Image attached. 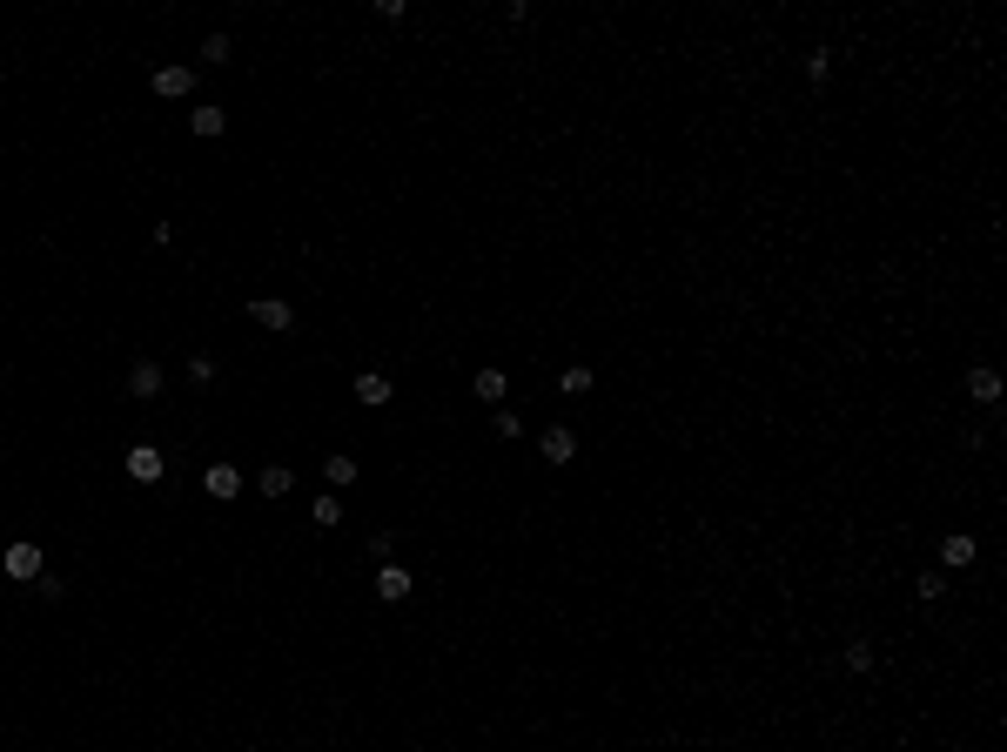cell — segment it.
<instances>
[{
  "mask_svg": "<svg viewBox=\"0 0 1007 752\" xmlns=\"http://www.w3.org/2000/svg\"><path fill=\"white\" fill-rule=\"evenodd\" d=\"M189 128L202 134V142H209V134H222V128H229V114H222V108H195V114H189Z\"/></svg>",
  "mask_w": 1007,
  "mask_h": 752,
  "instance_id": "cell-14",
  "label": "cell"
},
{
  "mask_svg": "<svg viewBox=\"0 0 1007 752\" xmlns=\"http://www.w3.org/2000/svg\"><path fill=\"white\" fill-rule=\"evenodd\" d=\"M249 316L262 322V330H296V310H289L282 296H255V302H249Z\"/></svg>",
  "mask_w": 1007,
  "mask_h": 752,
  "instance_id": "cell-3",
  "label": "cell"
},
{
  "mask_svg": "<svg viewBox=\"0 0 1007 752\" xmlns=\"http://www.w3.org/2000/svg\"><path fill=\"white\" fill-rule=\"evenodd\" d=\"M558 390H565V397H585V390H591V370H585V363H571L565 376H558Z\"/></svg>",
  "mask_w": 1007,
  "mask_h": 752,
  "instance_id": "cell-17",
  "label": "cell"
},
{
  "mask_svg": "<svg viewBox=\"0 0 1007 752\" xmlns=\"http://www.w3.org/2000/svg\"><path fill=\"white\" fill-rule=\"evenodd\" d=\"M202 490H209L215 504L242 498V470H235V464H209V470H202Z\"/></svg>",
  "mask_w": 1007,
  "mask_h": 752,
  "instance_id": "cell-1",
  "label": "cell"
},
{
  "mask_svg": "<svg viewBox=\"0 0 1007 752\" xmlns=\"http://www.w3.org/2000/svg\"><path fill=\"white\" fill-rule=\"evenodd\" d=\"M538 450L551 457V464H571V457H578V430H571V423H551V430L538 437Z\"/></svg>",
  "mask_w": 1007,
  "mask_h": 752,
  "instance_id": "cell-5",
  "label": "cell"
},
{
  "mask_svg": "<svg viewBox=\"0 0 1007 752\" xmlns=\"http://www.w3.org/2000/svg\"><path fill=\"white\" fill-rule=\"evenodd\" d=\"M128 397H142V403L162 397V363H148V356H142V363L128 370Z\"/></svg>",
  "mask_w": 1007,
  "mask_h": 752,
  "instance_id": "cell-8",
  "label": "cell"
},
{
  "mask_svg": "<svg viewBox=\"0 0 1007 752\" xmlns=\"http://www.w3.org/2000/svg\"><path fill=\"white\" fill-rule=\"evenodd\" d=\"M967 397H974V403H1001V370H987V363L967 370Z\"/></svg>",
  "mask_w": 1007,
  "mask_h": 752,
  "instance_id": "cell-11",
  "label": "cell"
},
{
  "mask_svg": "<svg viewBox=\"0 0 1007 752\" xmlns=\"http://www.w3.org/2000/svg\"><path fill=\"white\" fill-rule=\"evenodd\" d=\"M846 672H874V645H866V638L846 645Z\"/></svg>",
  "mask_w": 1007,
  "mask_h": 752,
  "instance_id": "cell-18",
  "label": "cell"
},
{
  "mask_svg": "<svg viewBox=\"0 0 1007 752\" xmlns=\"http://www.w3.org/2000/svg\"><path fill=\"white\" fill-rule=\"evenodd\" d=\"M377 598H383V605H403V598H410V571H403V564H383V571H377Z\"/></svg>",
  "mask_w": 1007,
  "mask_h": 752,
  "instance_id": "cell-9",
  "label": "cell"
},
{
  "mask_svg": "<svg viewBox=\"0 0 1007 752\" xmlns=\"http://www.w3.org/2000/svg\"><path fill=\"white\" fill-rule=\"evenodd\" d=\"M148 88H155L162 101H182L195 88V67H155V74H148Z\"/></svg>",
  "mask_w": 1007,
  "mask_h": 752,
  "instance_id": "cell-2",
  "label": "cell"
},
{
  "mask_svg": "<svg viewBox=\"0 0 1007 752\" xmlns=\"http://www.w3.org/2000/svg\"><path fill=\"white\" fill-rule=\"evenodd\" d=\"M913 591H920V598H941V591H947V578H941V571H920V578H913Z\"/></svg>",
  "mask_w": 1007,
  "mask_h": 752,
  "instance_id": "cell-23",
  "label": "cell"
},
{
  "mask_svg": "<svg viewBox=\"0 0 1007 752\" xmlns=\"http://www.w3.org/2000/svg\"><path fill=\"white\" fill-rule=\"evenodd\" d=\"M390 397H397V383H390V376H377V370H363V376H356V403H370V410H377V403H390Z\"/></svg>",
  "mask_w": 1007,
  "mask_h": 752,
  "instance_id": "cell-10",
  "label": "cell"
},
{
  "mask_svg": "<svg viewBox=\"0 0 1007 752\" xmlns=\"http://www.w3.org/2000/svg\"><path fill=\"white\" fill-rule=\"evenodd\" d=\"M195 54H202V67H222V61H229V34H209Z\"/></svg>",
  "mask_w": 1007,
  "mask_h": 752,
  "instance_id": "cell-16",
  "label": "cell"
},
{
  "mask_svg": "<svg viewBox=\"0 0 1007 752\" xmlns=\"http://www.w3.org/2000/svg\"><path fill=\"white\" fill-rule=\"evenodd\" d=\"M128 477H134V484H155V477H162V450H155V443H134V450H128Z\"/></svg>",
  "mask_w": 1007,
  "mask_h": 752,
  "instance_id": "cell-7",
  "label": "cell"
},
{
  "mask_svg": "<svg viewBox=\"0 0 1007 752\" xmlns=\"http://www.w3.org/2000/svg\"><path fill=\"white\" fill-rule=\"evenodd\" d=\"M7 578H21V585H27V578H41V544H27V538L7 544Z\"/></svg>",
  "mask_w": 1007,
  "mask_h": 752,
  "instance_id": "cell-6",
  "label": "cell"
},
{
  "mask_svg": "<svg viewBox=\"0 0 1007 752\" xmlns=\"http://www.w3.org/2000/svg\"><path fill=\"white\" fill-rule=\"evenodd\" d=\"M490 430H498V437H524V417H518V410H498V423H490Z\"/></svg>",
  "mask_w": 1007,
  "mask_h": 752,
  "instance_id": "cell-22",
  "label": "cell"
},
{
  "mask_svg": "<svg viewBox=\"0 0 1007 752\" xmlns=\"http://www.w3.org/2000/svg\"><path fill=\"white\" fill-rule=\"evenodd\" d=\"M255 490H262V498H289V490H296V477H289V464H269L262 477H255Z\"/></svg>",
  "mask_w": 1007,
  "mask_h": 752,
  "instance_id": "cell-12",
  "label": "cell"
},
{
  "mask_svg": "<svg viewBox=\"0 0 1007 752\" xmlns=\"http://www.w3.org/2000/svg\"><path fill=\"white\" fill-rule=\"evenodd\" d=\"M941 564H953V571H961V564H974V538H947V544H941Z\"/></svg>",
  "mask_w": 1007,
  "mask_h": 752,
  "instance_id": "cell-15",
  "label": "cell"
},
{
  "mask_svg": "<svg viewBox=\"0 0 1007 752\" xmlns=\"http://www.w3.org/2000/svg\"><path fill=\"white\" fill-rule=\"evenodd\" d=\"M310 518H316V531H336V524H343V504H336L330 490H322V498L310 504Z\"/></svg>",
  "mask_w": 1007,
  "mask_h": 752,
  "instance_id": "cell-13",
  "label": "cell"
},
{
  "mask_svg": "<svg viewBox=\"0 0 1007 752\" xmlns=\"http://www.w3.org/2000/svg\"><path fill=\"white\" fill-rule=\"evenodd\" d=\"M826 74H833V54H826V47H813V54H806V81H826Z\"/></svg>",
  "mask_w": 1007,
  "mask_h": 752,
  "instance_id": "cell-21",
  "label": "cell"
},
{
  "mask_svg": "<svg viewBox=\"0 0 1007 752\" xmlns=\"http://www.w3.org/2000/svg\"><path fill=\"white\" fill-rule=\"evenodd\" d=\"M470 397H477V403H490V410H504L510 376H504V370H477V376H470Z\"/></svg>",
  "mask_w": 1007,
  "mask_h": 752,
  "instance_id": "cell-4",
  "label": "cell"
},
{
  "mask_svg": "<svg viewBox=\"0 0 1007 752\" xmlns=\"http://www.w3.org/2000/svg\"><path fill=\"white\" fill-rule=\"evenodd\" d=\"M189 383H195V390L215 383V363H209V356H189Z\"/></svg>",
  "mask_w": 1007,
  "mask_h": 752,
  "instance_id": "cell-20",
  "label": "cell"
},
{
  "mask_svg": "<svg viewBox=\"0 0 1007 752\" xmlns=\"http://www.w3.org/2000/svg\"><path fill=\"white\" fill-rule=\"evenodd\" d=\"M322 477H330V484H356V457H330Z\"/></svg>",
  "mask_w": 1007,
  "mask_h": 752,
  "instance_id": "cell-19",
  "label": "cell"
}]
</instances>
